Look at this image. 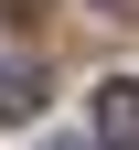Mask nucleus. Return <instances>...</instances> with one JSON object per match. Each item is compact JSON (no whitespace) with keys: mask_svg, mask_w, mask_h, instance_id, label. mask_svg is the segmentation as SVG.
Wrapping results in <instances>:
<instances>
[{"mask_svg":"<svg viewBox=\"0 0 139 150\" xmlns=\"http://www.w3.org/2000/svg\"><path fill=\"white\" fill-rule=\"evenodd\" d=\"M96 129H107L118 150H139V86H128V75H118L107 97H96Z\"/></svg>","mask_w":139,"mask_h":150,"instance_id":"nucleus-1","label":"nucleus"},{"mask_svg":"<svg viewBox=\"0 0 139 150\" xmlns=\"http://www.w3.org/2000/svg\"><path fill=\"white\" fill-rule=\"evenodd\" d=\"M32 107H43V86H32V64H11V54H0V118H32Z\"/></svg>","mask_w":139,"mask_h":150,"instance_id":"nucleus-2","label":"nucleus"},{"mask_svg":"<svg viewBox=\"0 0 139 150\" xmlns=\"http://www.w3.org/2000/svg\"><path fill=\"white\" fill-rule=\"evenodd\" d=\"M0 11H11V22H43V0H0Z\"/></svg>","mask_w":139,"mask_h":150,"instance_id":"nucleus-3","label":"nucleus"},{"mask_svg":"<svg viewBox=\"0 0 139 150\" xmlns=\"http://www.w3.org/2000/svg\"><path fill=\"white\" fill-rule=\"evenodd\" d=\"M43 150H86V139H43Z\"/></svg>","mask_w":139,"mask_h":150,"instance_id":"nucleus-4","label":"nucleus"}]
</instances>
